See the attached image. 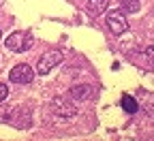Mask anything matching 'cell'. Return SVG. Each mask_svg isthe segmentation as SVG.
I'll list each match as a JSON object with an SVG mask.
<instances>
[{
	"mask_svg": "<svg viewBox=\"0 0 154 141\" xmlns=\"http://www.w3.org/2000/svg\"><path fill=\"white\" fill-rule=\"evenodd\" d=\"M32 34L30 32H24V30H17L13 34H9L5 38V47L9 51H15V54H22V51H28L32 47Z\"/></svg>",
	"mask_w": 154,
	"mask_h": 141,
	"instance_id": "obj_1",
	"label": "cell"
},
{
	"mask_svg": "<svg viewBox=\"0 0 154 141\" xmlns=\"http://www.w3.org/2000/svg\"><path fill=\"white\" fill-rule=\"evenodd\" d=\"M62 62V54L60 51H56V49H51V51H45L41 58H38V64H36V71L41 73V75H47L51 69H56L58 64Z\"/></svg>",
	"mask_w": 154,
	"mask_h": 141,
	"instance_id": "obj_2",
	"label": "cell"
},
{
	"mask_svg": "<svg viewBox=\"0 0 154 141\" xmlns=\"http://www.w3.org/2000/svg\"><path fill=\"white\" fill-rule=\"evenodd\" d=\"M9 79H11L13 84H30L32 79H34V71L28 64H17V66L11 69Z\"/></svg>",
	"mask_w": 154,
	"mask_h": 141,
	"instance_id": "obj_3",
	"label": "cell"
},
{
	"mask_svg": "<svg viewBox=\"0 0 154 141\" xmlns=\"http://www.w3.org/2000/svg\"><path fill=\"white\" fill-rule=\"evenodd\" d=\"M107 26H109V30L113 32V34H124L126 32V19H124V13H120V11H111L109 15H107Z\"/></svg>",
	"mask_w": 154,
	"mask_h": 141,
	"instance_id": "obj_4",
	"label": "cell"
},
{
	"mask_svg": "<svg viewBox=\"0 0 154 141\" xmlns=\"http://www.w3.org/2000/svg\"><path fill=\"white\" fill-rule=\"evenodd\" d=\"M51 107H54V111L58 113V115H64V118H71V115H75L77 113V109L69 103L66 98H54V103H51Z\"/></svg>",
	"mask_w": 154,
	"mask_h": 141,
	"instance_id": "obj_5",
	"label": "cell"
},
{
	"mask_svg": "<svg viewBox=\"0 0 154 141\" xmlns=\"http://www.w3.org/2000/svg\"><path fill=\"white\" fill-rule=\"evenodd\" d=\"M92 94H94L92 86H75L69 90V98H73V100H88Z\"/></svg>",
	"mask_w": 154,
	"mask_h": 141,
	"instance_id": "obj_6",
	"label": "cell"
},
{
	"mask_svg": "<svg viewBox=\"0 0 154 141\" xmlns=\"http://www.w3.org/2000/svg\"><path fill=\"white\" fill-rule=\"evenodd\" d=\"M107 7H109V0H88V13L94 17L107 11Z\"/></svg>",
	"mask_w": 154,
	"mask_h": 141,
	"instance_id": "obj_7",
	"label": "cell"
},
{
	"mask_svg": "<svg viewBox=\"0 0 154 141\" xmlns=\"http://www.w3.org/2000/svg\"><path fill=\"white\" fill-rule=\"evenodd\" d=\"M122 109L126 113H137V100L133 96H122Z\"/></svg>",
	"mask_w": 154,
	"mask_h": 141,
	"instance_id": "obj_8",
	"label": "cell"
},
{
	"mask_svg": "<svg viewBox=\"0 0 154 141\" xmlns=\"http://www.w3.org/2000/svg\"><path fill=\"white\" fill-rule=\"evenodd\" d=\"M120 7L126 13H137L139 11V0H120Z\"/></svg>",
	"mask_w": 154,
	"mask_h": 141,
	"instance_id": "obj_9",
	"label": "cell"
},
{
	"mask_svg": "<svg viewBox=\"0 0 154 141\" xmlns=\"http://www.w3.org/2000/svg\"><path fill=\"white\" fill-rule=\"evenodd\" d=\"M143 58H146L148 66H152V69H154V45H150V47L143 51Z\"/></svg>",
	"mask_w": 154,
	"mask_h": 141,
	"instance_id": "obj_10",
	"label": "cell"
},
{
	"mask_svg": "<svg viewBox=\"0 0 154 141\" xmlns=\"http://www.w3.org/2000/svg\"><path fill=\"white\" fill-rule=\"evenodd\" d=\"M7 96H9V88H7L5 84H0V103H2Z\"/></svg>",
	"mask_w": 154,
	"mask_h": 141,
	"instance_id": "obj_11",
	"label": "cell"
},
{
	"mask_svg": "<svg viewBox=\"0 0 154 141\" xmlns=\"http://www.w3.org/2000/svg\"><path fill=\"white\" fill-rule=\"evenodd\" d=\"M0 36H2V34H0Z\"/></svg>",
	"mask_w": 154,
	"mask_h": 141,
	"instance_id": "obj_12",
	"label": "cell"
}]
</instances>
